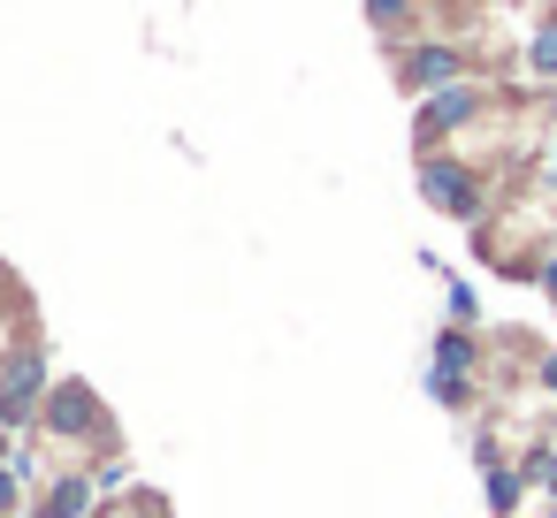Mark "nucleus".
Listing matches in <instances>:
<instances>
[{
  "mask_svg": "<svg viewBox=\"0 0 557 518\" xmlns=\"http://www.w3.org/2000/svg\"><path fill=\"white\" fill-rule=\"evenodd\" d=\"M420 199L435 206V214H450V222H481V176L466 168V161H450V153H420Z\"/></svg>",
  "mask_w": 557,
  "mask_h": 518,
  "instance_id": "obj_1",
  "label": "nucleus"
},
{
  "mask_svg": "<svg viewBox=\"0 0 557 518\" xmlns=\"http://www.w3.org/2000/svg\"><path fill=\"white\" fill-rule=\"evenodd\" d=\"M481 108H488V92H481V85H443V92H428V100H420V123H412L420 153H435V138L466 130V123H473Z\"/></svg>",
  "mask_w": 557,
  "mask_h": 518,
  "instance_id": "obj_2",
  "label": "nucleus"
},
{
  "mask_svg": "<svg viewBox=\"0 0 557 518\" xmlns=\"http://www.w3.org/2000/svg\"><path fill=\"white\" fill-rule=\"evenodd\" d=\"M397 85H405V92H443V85H466V54H458V47H443V39H428V47H405V62H397Z\"/></svg>",
  "mask_w": 557,
  "mask_h": 518,
  "instance_id": "obj_3",
  "label": "nucleus"
},
{
  "mask_svg": "<svg viewBox=\"0 0 557 518\" xmlns=\"http://www.w3.org/2000/svg\"><path fill=\"white\" fill-rule=\"evenodd\" d=\"M47 427H54V434H92V427H100L92 389H85V381H62V389H54V404H47Z\"/></svg>",
  "mask_w": 557,
  "mask_h": 518,
  "instance_id": "obj_4",
  "label": "nucleus"
},
{
  "mask_svg": "<svg viewBox=\"0 0 557 518\" xmlns=\"http://www.w3.org/2000/svg\"><path fill=\"white\" fill-rule=\"evenodd\" d=\"M435 374L473 381V374H481V336H473V328H443V336H435Z\"/></svg>",
  "mask_w": 557,
  "mask_h": 518,
  "instance_id": "obj_5",
  "label": "nucleus"
},
{
  "mask_svg": "<svg viewBox=\"0 0 557 518\" xmlns=\"http://www.w3.org/2000/svg\"><path fill=\"white\" fill-rule=\"evenodd\" d=\"M481 472H488V510H496V518H511V510H519V495H527V472H519V465H504V457H496V465H481Z\"/></svg>",
  "mask_w": 557,
  "mask_h": 518,
  "instance_id": "obj_6",
  "label": "nucleus"
},
{
  "mask_svg": "<svg viewBox=\"0 0 557 518\" xmlns=\"http://www.w3.org/2000/svg\"><path fill=\"white\" fill-rule=\"evenodd\" d=\"M412 9H420V0H367V24H374V31H389V39H397V31H405V24H412Z\"/></svg>",
  "mask_w": 557,
  "mask_h": 518,
  "instance_id": "obj_7",
  "label": "nucleus"
},
{
  "mask_svg": "<svg viewBox=\"0 0 557 518\" xmlns=\"http://www.w3.org/2000/svg\"><path fill=\"white\" fill-rule=\"evenodd\" d=\"M519 472H527L534 488H549V495H557V442H542V450H534V457H527Z\"/></svg>",
  "mask_w": 557,
  "mask_h": 518,
  "instance_id": "obj_8",
  "label": "nucleus"
},
{
  "mask_svg": "<svg viewBox=\"0 0 557 518\" xmlns=\"http://www.w3.org/2000/svg\"><path fill=\"white\" fill-rule=\"evenodd\" d=\"M527 62H534V77H557V16L534 31V54H527Z\"/></svg>",
  "mask_w": 557,
  "mask_h": 518,
  "instance_id": "obj_9",
  "label": "nucleus"
},
{
  "mask_svg": "<svg viewBox=\"0 0 557 518\" xmlns=\"http://www.w3.org/2000/svg\"><path fill=\"white\" fill-rule=\"evenodd\" d=\"M443 290H450V328H473V320H481L473 290H466V282H443Z\"/></svg>",
  "mask_w": 557,
  "mask_h": 518,
  "instance_id": "obj_10",
  "label": "nucleus"
},
{
  "mask_svg": "<svg viewBox=\"0 0 557 518\" xmlns=\"http://www.w3.org/2000/svg\"><path fill=\"white\" fill-rule=\"evenodd\" d=\"M85 510V488L70 480V488H54V503H39V518H77Z\"/></svg>",
  "mask_w": 557,
  "mask_h": 518,
  "instance_id": "obj_11",
  "label": "nucleus"
},
{
  "mask_svg": "<svg viewBox=\"0 0 557 518\" xmlns=\"http://www.w3.org/2000/svg\"><path fill=\"white\" fill-rule=\"evenodd\" d=\"M534 282H542V290H549V305H557V252H549V260L534 267Z\"/></svg>",
  "mask_w": 557,
  "mask_h": 518,
  "instance_id": "obj_12",
  "label": "nucleus"
},
{
  "mask_svg": "<svg viewBox=\"0 0 557 518\" xmlns=\"http://www.w3.org/2000/svg\"><path fill=\"white\" fill-rule=\"evenodd\" d=\"M534 374H542V389L557 396V351H542V366H534Z\"/></svg>",
  "mask_w": 557,
  "mask_h": 518,
  "instance_id": "obj_13",
  "label": "nucleus"
},
{
  "mask_svg": "<svg viewBox=\"0 0 557 518\" xmlns=\"http://www.w3.org/2000/svg\"><path fill=\"white\" fill-rule=\"evenodd\" d=\"M9 510H16V480H9V472H0V518H9Z\"/></svg>",
  "mask_w": 557,
  "mask_h": 518,
  "instance_id": "obj_14",
  "label": "nucleus"
},
{
  "mask_svg": "<svg viewBox=\"0 0 557 518\" xmlns=\"http://www.w3.org/2000/svg\"><path fill=\"white\" fill-rule=\"evenodd\" d=\"M0 450H9V434H0Z\"/></svg>",
  "mask_w": 557,
  "mask_h": 518,
  "instance_id": "obj_15",
  "label": "nucleus"
}]
</instances>
